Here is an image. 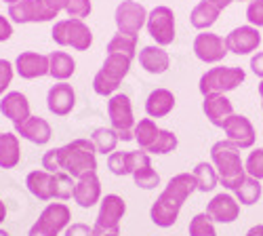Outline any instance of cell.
Instances as JSON below:
<instances>
[{"label": "cell", "mask_w": 263, "mask_h": 236, "mask_svg": "<svg viewBox=\"0 0 263 236\" xmlns=\"http://www.w3.org/2000/svg\"><path fill=\"white\" fill-rule=\"evenodd\" d=\"M42 169L49 173H68L76 179L97 171V148L91 139H74L53 148L42 156Z\"/></svg>", "instance_id": "1"}, {"label": "cell", "mask_w": 263, "mask_h": 236, "mask_svg": "<svg viewBox=\"0 0 263 236\" xmlns=\"http://www.w3.org/2000/svg\"><path fill=\"white\" fill-rule=\"evenodd\" d=\"M198 190L194 173H179L168 179L162 194L156 198V203L149 209V217L158 228H171L177 222L183 203Z\"/></svg>", "instance_id": "2"}, {"label": "cell", "mask_w": 263, "mask_h": 236, "mask_svg": "<svg viewBox=\"0 0 263 236\" xmlns=\"http://www.w3.org/2000/svg\"><path fill=\"white\" fill-rule=\"evenodd\" d=\"M211 162L217 169L219 181H221L226 190H238L247 179V169H245L242 158H240V150L228 139L213 143Z\"/></svg>", "instance_id": "3"}, {"label": "cell", "mask_w": 263, "mask_h": 236, "mask_svg": "<svg viewBox=\"0 0 263 236\" xmlns=\"http://www.w3.org/2000/svg\"><path fill=\"white\" fill-rule=\"evenodd\" d=\"M130 61L133 59H128V57H124L120 53H107L101 70L93 78V91L97 95H101V97H112L118 91L124 76L128 74Z\"/></svg>", "instance_id": "4"}, {"label": "cell", "mask_w": 263, "mask_h": 236, "mask_svg": "<svg viewBox=\"0 0 263 236\" xmlns=\"http://www.w3.org/2000/svg\"><path fill=\"white\" fill-rule=\"evenodd\" d=\"M53 40L59 47H72L74 51H89L93 45V32L84 19H61L51 30Z\"/></svg>", "instance_id": "5"}, {"label": "cell", "mask_w": 263, "mask_h": 236, "mask_svg": "<svg viewBox=\"0 0 263 236\" xmlns=\"http://www.w3.org/2000/svg\"><path fill=\"white\" fill-rule=\"evenodd\" d=\"M247 80V72L242 68H223V66H217L211 68L202 74L200 82H198V89L202 95H211V93H228L238 89L240 84Z\"/></svg>", "instance_id": "6"}, {"label": "cell", "mask_w": 263, "mask_h": 236, "mask_svg": "<svg viewBox=\"0 0 263 236\" xmlns=\"http://www.w3.org/2000/svg\"><path fill=\"white\" fill-rule=\"evenodd\" d=\"M72 222V211L65 203H49L42 209L38 222L30 228L28 236H59Z\"/></svg>", "instance_id": "7"}, {"label": "cell", "mask_w": 263, "mask_h": 236, "mask_svg": "<svg viewBox=\"0 0 263 236\" xmlns=\"http://www.w3.org/2000/svg\"><path fill=\"white\" fill-rule=\"evenodd\" d=\"M107 116L112 122V129L118 133L122 141L135 139L133 129H135V116H133V103H130L128 95L124 93H114L107 101Z\"/></svg>", "instance_id": "8"}, {"label": "cell", "mask_w": 263, "mask_h": 236, "mask_svg": "<svg viewBox=\"0 0 263 236\" xmlns=\"http://www.w3.org/2000/svg\"><path fill=\"white\" fill-rule=\"evenodd\" d=\"M126 213V203L122 201V196L118 194H105V198L99 205V213L93 226L95 236L105 234V232H118L120 220Z\"/></svg>", "instance_id": "9"}, {"label": "cell", "mask_w": 263, "mask_h": 236, "mask_svg": "<svg viewBox=\"0 0 263 236\" xmlns=\"http://www.w3.org/2000/svg\"><path fill=\"white\" fill-rule=\"evenodd\" d=\"M147 34L156 40L158 47H166L175 40V13L171 7H156L147 13Z\"/></svg>", "instance_id": "10"}, {"label": "cell", "mask_w": 263, "mask_h": 236, "mask_svg": "<svg viewBox=\"0 0 263 236\" xmlns=\"http://www.w3.org/2000/svg\"><path fill=\"white\" fill-rule=\"evenodd\" d=\"M9 17L13 24H45L55 19L57 15L47 7L45 0H19L9 7Z\"/></svg>", "instance_id": "11"}, {"label": "cell", "mask_w": 263, "mask_h": 236, "mask_svg": "<svg viewBox=\"0 0 263 236\" xmlns=\"http://www.w3.org/2000/svg\"><path fill=\"white\" fill-rule=\"evenodd\" d=\"M114 21H116V28L120 34L137 36L147 21V11L143 5L135 3V0H122L116 7Z\"/></svg>", "instance_id": "12"}, {"label": "cell", "mask_w": 263, "mask_h": 236, "mask_svg": "<svg viewBox=\"0 0 263 236\" xmlns=\"http://www.w3.org/2000/svg\"><path fill=\"white\" fill-rule=\"evenodd\" d=\"M228 53L230 51L226 47V38H221L219 34L202 32L194 38V55L204 63H219L226 59Z\"/></svg>", "instance_id": "13"}, {"label": "cell", "mask_w": 263, "mask_h": 236, "mask_svg": "<svg viewBox=\"0 0 263 236\" xmlns=\"http://www.w3.org/2000/svg\"><path fill=\"white\" fill-rule=\"evenodd\" d=\"M223 131H226V139L232 141L238 150H249L255 146V139H257L255 126L242 114H232L223 124Z\"/></svg>", "instance_id": "14"}, {"label": "cell", "mask_w": 263, "mask_h": 236, "mask_svg": "<svg viewBox=\"0 0 263 236\" xmlns=\"http://www.w3.org/2000/svg\"><path fill=\"white\" fill-rule=\"evenodd\" d=\"M261 45V34H259V28H253V26H240V28H234L228 36H226V47L230 53L234 55H249V53H255Z\"/></svg>", "instance_id": "15"}, {"label": "cell", "mask_w": 263, "mask_h": 236, "mask_svg": "<svg viewBox=\"0 0 263 236\" xmlns=\"http://www.w3.org/2000/svg\"><path fill=\"white\" fill-rule=\"evenodd\" d=\"M206 215L217 224H232L240 215V203L236 201V196L221 192L206 205Z\"/></svg>", "instance_id": "16"}, {"label": "cell", "mask_w": 263, "mask_h": 236, "mask_svg": "<svg viewBox=\"0 0 263 236\" xmlns=\"http://www.w3.org/2000/svg\"><path fill=\"white\" fill-rule=\"evenodd\" d=\"M15 72L24 80H34L49 76V55L26 51L15 59Z\"/></svg>", "instance_id": "17"}, {"label": "cell", "mask_w": 263, "mask_h": 236, "mask_svg": "<svg viewBox=\"0 0 263 236\" xmlns=\"http://www.w3.org/2000/svg\"><path fill=\"white\" fill-rule=\"evenodd\" d=\"M76 105V93L72 84L68 82H57L47 93V108L55 116H68Z\"/></svg>", "instance_id": "18"}, {"label": "cell", "mask_w": 263, "mask_h": 236, "mask_svg": "<svg viewBox=\"0 0 263 236\" xmlns=\"http://www.w3.org/2000/svg\"><path fill=\"white\" fill-rule=\"evenodd\" d=\"M202 112H204L206 120H209L213 126L223 129L226 120L234 114V105H232V101L226 97V93H211V95H204Z\"/></svg>", "instance_id": "19"}, {"label": "cell", "mask_w": 263, "mask_h": 236, "mask_svg": "<svg viewBox=\"0 0 263 236\" xmlns=\"http://www.w3.org/2000/svg\"><path fill=\"white\" fill-rule=\"evenodd\" d=\"M130 158H133V171H130V175L135 179V186L143 188V190H154L160 184V175L152 169L149 154L143 152V150H137V152H130Z\"/></svg>", "instance_id": "20"}, {"label": "cell", "mask_w": 263, "mask_h": 236, "mask_svg": "<svg viewBox=\"0 0 263 236\" xmlns=\"http://www.w3.org/2000/svg\"><path fill=\"white\" fill-rule=\"evenodd\" d=\"M15 133L19 137H24L36 146H45L51 141V135H53V129L51 124L45 120V118H40V116H30L26 118L24 122H19L15 124Z\"/></svg>", "instance_id": "21"}, {"label": "cell", "mask_w": 263, "mask_h": 236, "mask_svg": "<svg viewBox=\"0 0 263 236\" xmlns=\"http://www.w3.org/2000/svg\"><path fill=\"white\" fill-rule=\"evenodd\" d=\"M78 207L82 209H91L99 203L101 198V181L97 177V173H89V175H84L76 181L74 186V196H72Z\"/></svg>", "instance_id": "22"}, {"label": "cell", "mask_w": 263, "mask_h": 236, "mask_svg": "<svg viewBox=\"0 0 263 236\" xmlns=\"http://www.w3.org/2000/svg\"><path fill=\"white\" fill-rule=\"evenodd\" d=\"M0 112H3L13 124L24 122L26 118H30V101L24 93L19 91H11L0 99Z\"/></svg>", "instance_id": "23"}, {"label": "cell", "mask_w": 263, "mask_h": 236, "mask_svg": "<svg viewBox=\"0 0 263 236\" xmlns=\"http://www.w3.org/2000/svg\"><path fill=\"white\" fill-rule=\"evenodd\" d=\"M26 186L38 201L55 198V173H49V171H45V169H38V171L28 173Z\"/></svg>", "instance_id": "24"}, {"label": "cell", "mask_w": 263, "mask_h": 236, "mask_svg": "<svg viewBox=\"0 0 263 236\" xmlns=\"http://www.w3.org/2000/svg\"><path fill=\"white\" fill-rule=\"evenodd\" d=\"M139 63L147 74H164L171 66V57L162 47H143L139 51Z\"/></svg>", "instance_id": "25"}, {"label": "cell", "mask_w": 263, "mask_h": 236, "mask_svg": "<svg viewBox=\"0 0 263 236\" xmlns=\"http://www.w3.org/2000/svg\"><path fill=\"white\" fill-rule=\"evenodd\" d=\"M175 108V95L168 89H154L145 99V112L149 118H164Z\"/></svg>", "instance_id": "26"}, {"label": "cell", "mask_w": 263, "mask_h": 236, "mask_svg": "<svg viewBox=\"0 0 263 236\" xmlns=\"http://www.w3.org/2000/svg\"><path fill=\"white\" fill-rule=\"evenodd\" d=\"M76 72V61L70 53L65 51H53L49 55V76H53L59 82H68Z\"/></svg>", "instance_id": "27"}, {"label": "cell", "mask_w": 263, "mask_h": 236, "mask_svg": "<svg viewBox=\"0 0 263 236\" xmlns=\"http://www.w3.org/2000/svg\"><path fill=\"white\" fill-rule=\"evenodd\" d=\"M21 160L17 133H0V169H15Z\"/></svg>", "instance_id": "28"}, {"label": "cell", "mask_w": 263, "mask_h": 236, "mask_svg": "<svg viewBox=\"0 0 263 236\" xmlns=\"http://www.w3.org/2000/svg\"><path fill=\"white\" fill-rule=\"evenodd\" d=\"M219 11L215 5H211L209 0H202V3H198L192 13H190V21H192V26L196 30H209L211 26H215V21L219 19Z\"/></svg>", "instance_id": "29"}, {"label": "cell", "mask_w": 263, "mask_h": 236, "mask_svg": "<svg viewBox=\"0 0 263 236\" xmlns=\"http://www.w3.org/2000/svg\"><path fill=\"white\" fill-rule=\"evenodd\" d=\"M158 133H160V129L156 126V122L152 120V118H141V120L135 124V129H133L135 141L139 143V148L143 150V152H147V150L154 146Z\"/></svg>", "instance_id": "30"}, {"label": "cell", "mask_w": 263, "mask_h": 236, "mask_svg": "<svg viewBox=\"0 0 263 236\" xmlns=\"http://www.w3.org/2000/svg\"><path fill=\"white\" fill-rule=\"evenodd\" d=\"M194 177H196V186L198 192H213L219 184V175L217 169L211 162H198L194 167Z\"/></svg>", "instance_id": "31"}, {"label": "cell", "mask_w": 263, "mask_h": 236, "mask_svg": "<svg viewBox=\"0 0 263 236\" xmlns=\"http://www.w3.org/2000/svg\"><path fill=\"white\" fill-rule=\"evenodd\" d=\"M118 133L114 131V129H107V126H99V129H95L93 131V137H91V141L95 143V148H97V152L99 154H112V152H116V146H118Z\"/></svg>", "instance_id": "32"}, {"label": "cell", "mask_w": 263, "mask_h": 236, "mask_svg": "<svg viewBox=\"0 0 263 236\" xmlns=\"http://www.w3.org/2000/svg\"><path fill=\"white\" fill-rule=\"evenodd\" d=\"M107 53H120L128 59H133L137 55V36L130 34H116L112 40L107 42Z\"/></svg>", "instance_id": "33"}, {"label": "cell", "mask_w": 263, "mask_h": 236, "mask_svg": "<svg viewBox=\"0 0 263 236\" xmlns=\"http://www.w3.org/2000/svg\"><path fill=\"white\" fill-rule=\"evenodd\" d=\"M234 192H236V201L240 205H255L261 198V181L251 177V175H247L242 186H240L238 190H234Z\"/></svg>", "instance_id": "34"}, {"label": "cell", "mask_w": 263, "mask_h": 236, "mask_svg": "<svg viewBox=\"0 0 263 236\" xmlns=\"http://www.w3.org/2000/svg\"><path fill=\"white\" fill-rule=\"evenodd\" d=\"M107 169L118 177L130 175V171H133V158H130V152H112L107 156Z\"/></svg>", "instance_id": "35"}, {"label": "cell", "mask_w": 263, "mask_h": 236, "mask_svg": "<svg viewBox=\"0 0 263 236\" xmlns=\"http://www.w3.org/2000/svg\"><path fill=\"white\" fill-rule=\"evenodd\" d=\"M179 139L173 131H166V129H160V133L152 146L147 150V154H168V152H175V148H177Z\"/></svg>", "instance_id": "36"}, {"label": "cell", "mask_w": 263, "mask_h": 236, "mask_svg": "<svg viewBox=\"0 0 263 236\" xmlns=\"http://www.w3.org/2000/svg\"><path fill=\"white\" fill-rule=\"evenodd\" d=\"M215 222L206 215V213H198L190 222V236H217L215 232Z\"/></svg>", "instance_id": "37"}, {"label": "cell", "mask_w": 263, "mask_h": 236, "mask_svg": "<svg viewBox=\"0 0 263 236\" xmlns=\"http://www.w3.org/2000/svg\"><path fill=\"white\" fill-rule=\"evenodd\" d=\"M74 177L68 173H55V198L59 201H68L74 196Z\"/></svg>", "instance_id": "38"}, {"label": "cell", "mask_w": 263, "mask_h": 236, "mask_svg": "<svg viewBox=\"0 0 263 236\" xmlns=\"http://www.w3.org/2000/svg\"><path fill=\"white\" fill-rule=\"evenodd\" d=\"M245 169H247V175L255 177V179H263V148H257L249 154L247 162H245Z\"/></svg>", "instance_id": "39"}, {"label": "cell", "mask_w": 263, "mask_h": 236, "mask_svg": "<svg viewBox=\"0 0 263 236\" xmlns=\"http://www.w3.org/2000/svg\"><path fill=\"white\" fill-rule=\"evenodd\" d=\"M93 11L91 0H68V7H65V13H68L70 19H84L89 17Z\"/></svg>", "instance_id": "40"}, {"label": "cell", "mask_w": 263, "mask_h": 236, "mask_svg": "<svg viewBox=\"0 0 263 236\" xmlns=\"http://www.w3.org/2000/svg\"><path fill=\"white\" fill-rule=\"evenodd\" d=\"M247 19L249 26L263 28V0H251L247 7Z\"/></svg>", "instance_id": "41"}, {"label": "cell", "mask_w": 263, "mask_h": 236, "mask_svg": "<svg viewBox=\"0 0 263 236\" xmlns=\"http://www.w3.org/2000/svg\"><path fill=\"white\" fill-rule=\"evenodd\" d=\"M13 76H15V66L7 59H0V97L5 95L9 84L13 82Z\"/></svg>", "instance_id": "42"}, {"label": "cell", "mask_w": 263, "mask_h": 236, "mask_svg": "<svg viewBox=\"0 0 263 236\" xmlns=\"http://www.w3.org/2000/svg\"><path fill=\"white\" fill-rule=\"evenodd\" d=\"M65 236H95V232L86 224H70L65 228Z\"/></svg>", "instance_id": "43"}, {"label": "cell", "mask_w": 263, "mask_h": 236, "mask_svg": "<svg viewBox=\"0 0 263 236\" xmlns=\"http://www.w3.org/2000/svg\"><path fill=\"white\" fill-rule=\"evenodd\" d=\"M13 36V26H11V21L5 17V15H0V42H5Z\"/></svg>", "instance_id": "44"}, {"label": "cell", "mask_w": 263, "mask_h": 236, "mask_svg": "<svg viewBox=\"0 0 263 236\" xmlns=\"http://www.w3.org/2000/svg\"><path fill=\"white\" fill-rule=\"evenodd\" d=\"M251 70L263 80V51H257V53L251 57Z\"/></svg>", "instance_id": "45"}, {"label": "cell", "mask_w": 263, "mask_h": 236, "mask_svg": "<svg viewBox=\"0 0 263 236\" xmlns=\"http://www.w3.org/2000/svg\"><path fill=\"white\" fill-rule=\"evenodd\" d=\"M47 3V7L55 13V15H59L61 11H65V7H68V0H45Z\"/></svg>", "instance_id": "46"}, {"label": "cell", "mask_w": 263, "mask_h": 236, "mask_svg": "<svg viewBox=\"0 0 263 236\" xmlns=\"http://www.w3.org/2000/svg\"><path fill=\"white\" fill-rule=\"evenodd\" d=\"M209 3H211V5H215L219 11H223V9H228V7L234 3V0H209Z\"/></svg>", "instance_id": "47"}, {"label": "cell", "mask_w": 263, "mask_h": 236, "mask_svg": "<svg viewBox=\"0 0 263 236\" xmlns=\"http://www.w3.org/2000/svg\"><path fill=\"white\" fill-rule=\"evenodd\" d=\"M247 236H263V224H257V226H253V228L247 232Z\"/></svg>", "instance_id": "48"}, {"label": "cell", "mask_w": 263, "mask_h": 236, "mask_svg": "<svg viewBox=\"0 0 263 236\" xmlns=\"http://www.w3.org/2000/svg\"><path fill=\"white\" fill-rule=\"evenodd\" d=\"M5 220H7V205L0 201V224H3Z\"/></svg>", "instance_id": "49"}, {"label": "cell", "mask_w": 263, "mask_h": 236, "mask_svg": "<svg viewBox=\"0 0 263 236\" xmlns=\"http://www.w3.org/2000/svg\"><path fill=\"white\" fill-rule=\"evenodd\" d=\"M257 91H259V97H261V110H263V80L259 82V87H257Z\"/></svg>", "instance_id": "50"}, {"label": "cell", "mask_w": 263, "mask_h": 236, "mask_svg": "<svg viewBox=\"0 0 263 236\" xmlns=\"http://www.w3.org/2000/svg\"><path fill=\"white\" fill-rule=\"evenodd\" d=\"M99 236H120L118 232H105V234H99Z\"/></svg>", "instance_id": "51"}, {"label": "cell", "mask_w": 263, "mask_h": 236, "mask_svg": "<svg viewBox=\"0 0 263 236\" xmlns=\"http://www.w3.org/2000/svg\"><path fill=\"white\" fill-rule=\"evenodd\" d=\"M3 3H7V5L11 7V5H15V3H19V0H3Z\"/></svg>", "instance_id": "52"}, {"label": "cell", "mask_w": 263, "mask_h": 236, "mask_svg": "<svg viewBox=\"0 0 263 236\" xmlns=\"http://www.w3.org/2000/svg\"><path fill=\"white\" fill-rule=\"evenodd\" d=\"M0 236H11V234H9L7 230H0Z\"/></svg>", "instance_id": "53"}, {"label": "cell", "mask_w": 263, "mask_h": 236, "mask_svg": "<svg viewBox=\"0 0 263 236\" xmlns=\"http://www.w3.org/2000/svg\"><path fill=\"white\" fill-rule=\"evenodd\" d=\"M240 3H242V0H240Z\"/></svg>", "instance_id": "54"}]
</instances>
